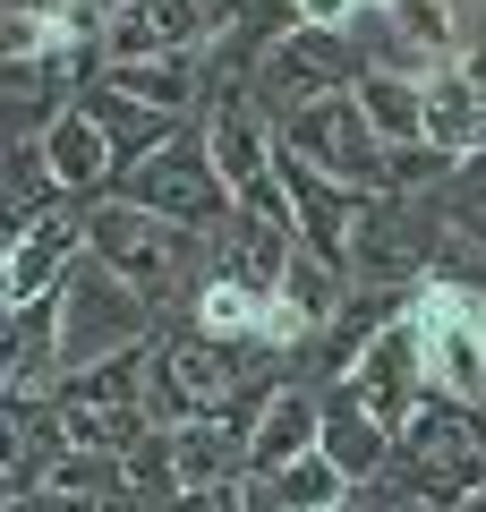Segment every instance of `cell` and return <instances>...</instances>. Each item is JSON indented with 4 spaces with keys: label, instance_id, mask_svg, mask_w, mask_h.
Returning <instances> with one entry per match:
<instances>
[{
    "label": "cell",
    "instance_id": "obj_1",
    "mask_svg": "<svg viewBox=\"0 0 486 512\" xmlns=\"http://www.w3.org/2000/svg\"><path fill=\"white\" fill-rule=\"evenodd\" d=\"M86 256L111 265V274L137 299H154L162 316H188V299L214 282V239L145 214V205H128V197H94L86 205Z\"/></svg>",
    "mask_w": 486,
    "mask_h": 512
},
{
    "label": "cell",
    "instance_id": "obj_2",
    "mask_svg": "<svg viewBox=\"0 0 486 512\" xmlns=\"http://www.w3.org/2000/svg\"><path fill=\"white\" fill-rule=\"evenodd\" d=\"M273 384H282L273 359L205 342L188 316H171L145 342V410H154V427H188V419H214V410H256Z\"/></svg>",
    "mask_w": 486,
    "mask_h": 512
},
{
    "label": "cell",
    "instance_id": "obj_3",
    "mask_svg": "<svg viewBox=\"0 0 486 512\" xmlns=\"http://www.w3.org/2000/svg\"><path fill=\"white\" fill-rule=\"evenodd\" d=\"M410 333L427 350V402L486 410V299L444 274L427 291H410Z\"/></svg>",
    "mask_w": 486,
    "mask_h": 512
},
{
    "label": "cell",
    "instance_id": "obj_4",
    "mask_svg": "<svg viewBox=\"0 0 486 512\" xmlns=\"http://www.w3.org/2000/svg\"><path fill=\"white\" fill-rule=\"evenodd\" d=\"M52 427L60 444H77V453H137L145 436H154V410H145V350H128V359H103V367H69L52 393Z\"/></svg>",
    "mask_w": 486,
    "mask_h": 512
},
{
    "label": "cell",
    "instance_id": "obj_5",
    "mask_svg": "<svg viewBox=\"0 0 486 512\" xmlns=\"http://www.w3.org/2000/svg\"><path fill=\"white\" fill-rule=\"evenodd\" d=\"M384 487L418 495V504H469L486 487V436H478V410H452V402H427L410 427L393 436V470Z\"/></svg>",
    "mask_w": 486,
    "mask_h": 512
},
{
    "label": "cell",
    "instance_id": "obj_6",
    "mask_svg": "<svg viewBox=\"0 0 486 512\" xmlns=\"http://www.w3.org/2000/svg\"><path fill=\"white\" fill-rule=\"evenodd\" d=\"M162 325H171V316H162L154 299H137L111 265H94V256H77V274L60 282V350H69V367L128 359V350H145Z\"/></svg>",
    "mask_w": 486,
    "mask_h": 512
},
{
    "label": "cell",
    "instance_id": "obj_7",
    "mask_svg": "<svg viewBox=\"0 0 486 512\" xmlns=\"http://www.w3.org/2000/svg\"><path fill=\"white\" fill-rule=\"evenodd\" d=\"M111 197L145 205V214H162V222H180V231H205V239H214L222 222H231V205H239L231 180H222V163H214V146H205V120L188 128L180 146H162V154H145V163H128Z\"/></svg>",
    "mask_w": 486,
    "mask_h": 512
},
{
    "label": "cell",
    "instance_id": "obj_8",
    "mask_svg": "<svg viewBox=\"0 0 486 512\" xmlns=\"http://www.w3.org/2000/svg\"><path fill=\"white\" fill-rule=\"evenodd\" d=\"M282 146L299 154V163H316L324 180L359 188V197H376V188H384V163H393V146L376 137L359 86H350V94H324V103H307V111H290V120H282Z\"/></svg>",
    "mask_w": 486,
    "mask_h": 512
},
{
    "label": "cell",
    "instance_id": "obj_9",
    "mask_svg": "<svg viewBox=\"0 0 486 512\" xmlns=\"http://www.w3.org/2000/svg\"><path fill=\"white\" fill-rule=\"evenodd\" d=\"M77 256H86V205H60V214L9 231L0 239V308H43V299H60V282L77 274Z\"/></svg>",
    "mask_w": 486,
    "mask_h": 512
},
{
    "label": "cell",
    "instance_id": "obj_10",
    "mask_svg": "<svg viewBox=\"0 0 486 512\" xmlns=\"http://www.w3.org/2000/svg\"><path fill=\"white\" fill-rule=\"evenodd\" d=\"M316 393H324V384H316ZM342 393L367 410V419H384L393 436L418 419V410H427V350H418L410 316H401V325H393V333H384V342H376V350H367V359L342 376Z\"/></svg>",
    "mask_w": 486,
    "mask_h": 512
},
{
    "label": "cell",
    "instance_id": "obj_11",
    "mask_svg": "<svg viewBox=\"0 0 486 512\" xmlns=\"http://www.w3.org/2000/svg\"><path fill=\"white\" fill-rule=\"evenodd\" d=\"M427 146L452 163L486 154V35L469 52H452L444 69H427Z\"/></svg>",
    "mask_w": 486,
    "mask_h": 512
},
{
    "label": "cell",
    "instance_id": "obj_12",
    "mask_svg": "<svg viewBox=\"0 0 486 512\" xmlns=\"http://www.w3.org/2000/svg\"><path fill=\"white\" fill-rule=\"evenodd\" d=\"M324 444V393L299 376H282L265 402L248 410V478H282L290 461H307Z\"/></svg>",
    "mask_w": 486,
    "mask_h": 512
},
{
    "label": "cell",
    "instance_id": "obj_13",
    "mask_svg": "<svg viewBox=\"0 0 486 512\" xmlns=\"http://www.w3.org/2000/svg\"><path fill=\"white\" fill-rule=\"evenodd\" d=\"M290 265H299V222L231 205V222L214 231V274L248 282V291H282V282H290Z\"/></svg>",
    "mask_w": 486,
    "mask_h": 512
},
{
    "label": "cell",
    "instance_id": "obj_14",
    "mask_svg": "<svg viewBox=\"0 0 486 512\" xmlns=\"http://www.w3.org/2000/svg\"><path fill=\"white\" fill-rule=\"evenodd\" d=\"M60 376H69V350H60V299H43V308H9L0 402H52Z\"/></svg>",
    "mask_w": 486,
    "mask_h": 512
},
{
    "label": "cell",
    "instance_id": "obj_15",
    "mask_svg": "<svg viewBox=\"0 0 486 512\" xmlns=\"http://www.w3.org/2000/svg\"><path fill=\"white\" fill-rule=\"evenodd\" d=\"M162 436H171V461H180L188 495H205V487H239V478H248V410H214V419L162 427Z\"/></svg>",
    "mask_w": 486,
    "mask_h": 512
},
{
    "label": "cell",
    "instance_id": "obj_16",
    "mask_svg": "<svg viewBox=\"0 0 486 512\" xmlns=\"http://www.w3.org/2000/svg\"><path fill=\"white\" fill-rule=\"evenodd\" d=\"M77 111H86L94 128L111 137V154H120V171L128 163H145V154H162V146H180L197 120H171V111H154V103H137V94H120V86H103L94 77L86 94H77Z\"/></svg>",
    "mask_w": 486,
    "mask_h": 512
},
{
    "label": "cell",
    "instance_id": "obj_17",
    "mask_svg": "<svg viewBox=\"0 0 486 512\" xmlns=\"http://www.w3.org/2000/svg\"><path fill=\"white\" fill-rule=\"evenodd\" d=\"M333 470L350 478V487H376L384 470H393V427L384 419H367L359 402H350L342 384H324V444H316Z\"/></svg>",
    "mask_w": 486,
    "mask_h": 512
},
{
    "label": "cell",
    "instance_id": "obj_18",
    "mask_svg": "<svg viewBox=\"0 0 486 512\" xmlns=\"http://www.w3.org/2000/svg\"><path fill=\"white\" fill-rule=\"evenodd\" d=\"M43 154H52V180L69 188L77 205H94V197L120 188V154H111V137L86 120V111H60V120L43 128Z\"/></svg>",
    "mask_w": 486,
    "mask_h": 512
},
{
    "label": "cell",
    "instance_id": "obj_19",
    "mask_svg": "<svg viewBox=\"0 0 486 512\" xmlns=\"http://www.w3.org/2000/svg\"><path fill=\"white\" fill-rule=\"evenodd\" d=\"M60 205H77V197L52 180L43 137H9V154H0V239L26 231V222H43V214H60Z\"/></svg>",
    "mask_w": 486,
    "mask_h": 512
},
{
    "label": "cell",
    "instance_id": "obj_20",
    "mask_svg": "<svg viewBox=\"0 0 486 512\" xmlns=\"http://www.w3.org/2000/svg\"><path fill=\"white\" fill-rule=\"evenodd\" d=\"M359 103H367V120H376L384 146H427V77L367 69L359 77Z\"/></svg>",
    "mask_w": 486,
    "mask_h": 512
},
{
    "label": "cell",
    "instance_id": "obj_21",
    "mask_svg": "<svg viewBox=\"0 0 486 512\" xmlns=\"http://www.w3.org/2000/svg\"><path fill=\"white\" fill-rule=\"evenodd\" d=\"M265 495H273V512H342L359 487H350L324 453H307V461H290L282 478H265Z\"/></svg>",
    "mask_w": 486,
    "mask_h": 512
},
{
    "label": "cell",
    "instance_id": "obj_22",
    "mask_svg": "<svg viewBox=\"0 0 486 512\" xmlns=\"http://www.w3.org/2000/svg\"><path fill=\"white\" fill-rule=\"evenodd\" d=\"M444 214H452V231H461V248L486 256V154L444 180Z\"/></svg>",
    "mask_w": 486,
    "mask_h": 512
},
{
    "label": "cell",
    "instance_id": "obj_23",
    "mask_svg": "<svg viewBox=\"0 0 486 512\" xmlns=\"http://www.w3.org/2000/svg\"><path fill=\"white\" fill-rule=\"evenodd\" d=\"M367 0H299V26H359Z\"/></svg>",
    "mask_w": 486,
    "mask_h": 512
},
{
    "label": "cell",
    "instance_id": "obj_24",
    "mask_svg": "<svg viewBox=\"0 0 486 512\" xmlns=\"http://www.w3.org/2000/svg\"><path fill=\"white\" fill-rule=\"evenodd\" d=\"M180 512H248V478H239V487H205V495H188Z\"/></svg>",
    "mask_w": 486,
    "mask_h": 512
},
{
    "label": "cell",
    "instance_id": "obj_25",
    "mask_svg": "<svg viewBox=\"0 0 486 512\" xmlns=\"http://www.w3.org/2000/svg\"><path fill=\"white\" fill-rule=\"evenodd\" d=\"M359 495H367V512H444V504H418V495L384 487V478H376V487H359Z\"/></svg>",
    "mask_w": 486,
    "mask_h": 512
},
{
    "label": "cell",
    "instance_id": "obj_26",
    "mask_svg": "<svg viewBox=\"0 0 486 512\" xmlns=\"http://www.w3.org/2000/svg\"><path fill=\"white\" fill-rule=\"evenodd\" d=\"M452 512H486V487H478V495H469V504H452Z\"/></svg>",
    "mask_w": 486,
    "mask_h": 512
},
{
    "label": "cell",
    "instance_id": "obj_27",
    "mask_svg": "<svg viewBox=\"0 0 486 512\" xmlns=\"http://www.w3.org/2000/svg\"><path fill=\"white\" fill-rule=\"evenodd\" d=\"M342 512H367V495H350V504H342Z\"/></svg>",
    "mask_w": 486,
    "mask_h": 512
},
{
    "label": "cell",
    "instance_id": "obj_28",
    "mask_svg": "<svg viewBox=\"0 0 486 512\" xmlns=\"http://www.w3.org/2000/svg\"><path fill=\"white\" fill-rule=\"evenodd\" d=\"M478 436H486V410H478Z\"/></svg>",
    "mask_w": 486,
    "mask_h": 512
}]
</instances>
